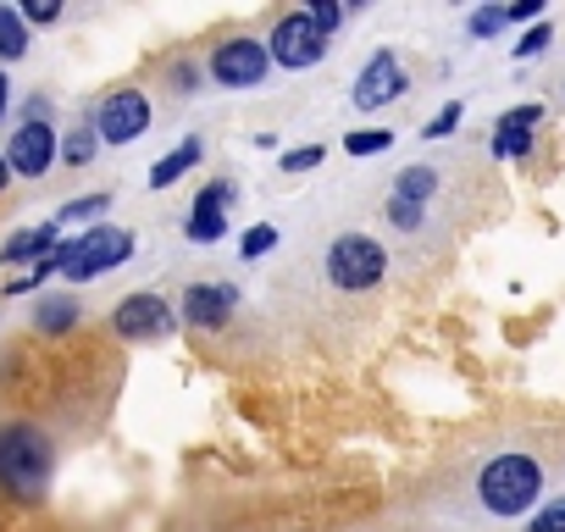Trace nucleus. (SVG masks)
<instances>
[{
	"instance_id": "31",
	"label": "nucleus",
	"mask_w": 565,
	"mask_h": 532,
	"mask_svg": "<svg viewBox=\"0 0 565 532\" xmlns=\"http://www.w3.org/2000/svg\"><path fill=\"white\" fill-rule=\"evenodd\" d=\"M504 18L510 23H532V18H543V0H521V7H510Z\"/></svg>"
},
{
	"instance_id": "28",
	"label": "nucleus",
	"mask_w": 565,
	"mask_h": 532,
	"mask_svg": "<svg viewBox=\"0 0 565 532\" xmlns=\"http://www.w3.org/2000/svg\"><path fill=\"white\" fill-rule=\"evenodd\" d=\"M56 18H62L56 0H29V7H23V23H56Z\"/></svg>"
},
{
	"instance_id": "1",
	"label": "nucleus",
	"mask_w": 565,
	"mask_h": 532,
	"mask_svg": "<svg viewBox=\"0 0 565 532\" xmlns=\"http://www.w3.org/2000/svg\"><path fill=\"white\" fill-rule=\"evenodd\" d=\"M51 466H56V449L40 427H29V422L0 427V488L7 493L40 499L51 488Z\"/></svg>"
},
{
	"instance_id": "30",
	"label": "nucleus",
	"mask_w": 565,
	"mask_h": 532,
	"mask_svg": "<svg viewBox=\"0 0 565 532\" xmlns=\"http://www.w3.org/2000/svg\"><path fill=\"white\" fill-rule=\"evenodd\" d=\"M317 161H322V150L306 145V150H289V156H282V172H306V167H317Z\"/></svg>"
},
{
	"instance_id": "29",
	"label": "nucleus",
	"mask_w": 565,
	"mask_h": 532,
	"mask_svg": "<svg viewBox=\"0 0 565 532\" xmlns=\"http://www.w3.org/2000/svg\"><path fill=\"white\" fill-rule=\"evenodd\" d=\"M548 40H554L548 29H532V34L515 45V62H526V56H543V51H548Z\"/></svg>"
},
{
	"instance_id": "19",
	"label": "nucleus",
	"mask_w": 565,
	"mask_h": 532,
	"mask_svg": "<svg viewBox=\"0 0 565 532\" xmlns=\"http://www.w3.org/2000/svg\"><path fill=\"white\" fill-rule=\"evenodd\" d=\"M34 322H40V328H45V333H67V328H73V322H78V306H73V300H45V306H40V317H34Z\"/></svg>"
},
{
	"instance_id": "23",
	"label": "nucleus",
	"mask_w": 565,
	"mask_h": 532,
	"mask_svg": "<svg viewBox=\"0 0 565 532\" xmlns=\"http://www.w3.org/2000/svg\"><path fill=\"white\" fill-rule=\"evenodd\" d=\"M306 18H311V23H317V29L333 40V29L344 23V7H333V0H311V7H306Z\"/></svg>"
},
{
	"instance_id": "14",
	"label": "nucleus",
	"mask_w": 565,
	"mask_h": 532,
	"mask_svg": "<svg viewBox=\"0 0 565 532\" xmlns=\"http://www.w3.org/2000/svg\"><path fill=\"white\" fill-rule=\"evenodd\" d=\"M56 222H45V227H29V233H12L7 244H0V260H23V255H34V260H45V255H56L62 244H56Z\"/></svg>"
},
{
	"instance_id": "12",
	"label": "nucleus",
	"mask_w": 565,
	"mask_h": 532,
	"mask_svg": "<svg viewBox=\"0 0 565 532\" xmlns=\"http://www.w3.org/2000/svg\"><path fill=\"white\" fill-rule=\"evenodd\" d=\"M178 311H183V322H194V328H227V317H233V289H216V284H189Z\"/></svg>"
},
{
	"instance_id": "25",
	"label": "nucleus",
	"mask_w": 565,
	"mask_h": 532,
	"mask_svg": "<svg viewBox=\"0 0 565 532\" xmlns=\"http://www.w3.org/2000/svg\"><path fill=\"white\" fill-rule=\"evenodd\" d=\"M526 532H565V499H554V504H543L532 521H526Z\"/></svg>"
},
{
	"instance_id": "8",
	"label": "nucleus",
	"mask_w": 565,
	"mask_h": 532,
	"mask_svg": "<svg viewBox=\"0 0 565 532\" xmlns=\"http://www.w3.org/2000/svg\"><path fill=\"white\" fill-rule=\"evenodd\" d=\"M7 161H12V172H18V178H45V172H51V161H56V128H51L45 117H29V123L12 134Z\"/></svg>"
},
{
	"instance_id": "20",
	"label": "nucleus",
	"mask_w": 565,
	"mask_h": 532,
	"mask_svg": "<svg viewBox=\"0 0 565 532\" xmlns=\"http://www.w3.org/2000/svg\"><path fill=\"white\" fill-rule=\"evenodd\" d=\"M388 145H394V134H388V128H361V134H350V139H344V150H350V156H377V150H388Z\"/></svg>"
},
{
	"instance_id": "24",
	"label": "nucleus",
	"mask_w": 565,
	"mask_h": 532,
	"mask_svg": "<svg viewBox=\"0 0 565 532\" xmlns=\"http://www.w3.org/2000/svg\"><path fill=\"white\" fill-rule=\"evenodd\" d=\"M422 211H427V205H405V200L388 194V222H394L399 233H416V227H422Z\"/></svg>"
},
{
	"instance_id": "2",
	"label": "nucleus",
	"mask_w": 565,
	"mask_h": 532,
	"mask_svg": "<svg viewBox=\"0 0 565 532\" xmlns=\"http://www.w3.org/2000/svg\"><path fill=\"white\" fill-rule=\"evenodd\" d=\"M537 493H543V466H537L532 455H499V460H488L482 477H477L482 510H488V515H504V521L526 515V510L537 504Z\"/></svg>"
},
{
	"instance_id": "21",
	"label": "nucleus",
	"mask_w": 565,
	"mask_h": 532,
	"mask_svg": "<svg viewBox=\"0 0 565 532\" xmlns=\"http://www.w3.org/2000/svg\"><path fill=\"white\" fill-rule=\"evenodd\" d=\"M460 117H466V106H460V100H449V106H444V111H438V117L422 128V139H449V134L460 128Z\"/></svg>"
},
{
	"instance_id": "22",
	"label": "nucleus",
	"mask_w": 565,
	"mask_h": 532,
	"mask_svg": "<svg viewBox=\"0 0 565 532\" xmlns=\"http://www.w3.org/2000/svg\"><path fill=\"white\" fill-rule=\"evenodd\" d=\"M106 205H111V194H89V200H73V205H62V211H56V227H62V222H84V216H100Z\"/></svg>"
},
{
	"instance_id": "26",
	"label": "nucleus",
	"mask_w": 565,
	"mask_h": 532,
	"mask_svg": "<svg viewBox=\"0 0 565 532\" xmlns=\"http://www.w3.org/2000/svg\"><path fill=\"white\" fill-rule=\"evenodd\" d=\"M504 23H510V18H504V12H493V7H482V12H471V18H466V29H471L477 40H488V34H499Z\"/></svg>"
},
{
	"instance_id": "4",
	"label": "nucleus",
	"mask_w": 565,
	"mask_h": 532,
	"mask_svg": "<svg viewBox=\"0 0 565 532\" xmlns=\"http://www.w3.org/2000/svg\"><path fill=\"white\" fill-rule=\"evenodd\" d=\"M383 273H388V249L372 233H339L328 244V284L333 289L361 295V289H377Z\"/></svg>"
},
{
	"instance_id": "13",
	"label": "nucleus",
	"mask_w": 565,
	"mask_h": 532,
	"mask_svg": "<svg viewBox=\"0 0 565 532\" xmlns=\"http://www.w3.org/2000/svg\"><path fill=\"white\" fill-rule=\"evenodd\" d=\"M537 123H543V106H532V100L515 106V111H504L499 128H493V156H504V161L521 156V150L532 145V128H537Z\"/></svg>"
},
{
	"instance_id": "5",
	"label": "nucleus",
	"mask_w": 565,
	"mask_h": 532,
	"mask_svg": "<svg viewBox=\"0 0 565 532\" xmlns=\"http://www.w3.org/2000/svg\"><path fill=\"white\" fill-rule=\"evenodd\" d=\"M328 34L306 18V12H289V18H277V29H271V40H266V51H271V62L277 67H317L322 56H328Z\"/></svg>"
},
{
	"instance_id": "33",
	"label": "nucleus",
	"mask_w": 565,
	"mask_h": 532,
	"mask_svg": "<svg viewBox=\"0 0 565 532\" xmlns=\"http://www.w3.org/2000/svg\"><path fill=\"white\" fill-rule=\"evenodd\" d=\"M7 183H12V161H7V156H0V189H7Z\"/></svg>"
},
{
	"instance_id": "17",
	"label": "nucleus",
	"mask_w": 565,
	"mask_h": 532,
	"mask_svg": "<svg viewBox=\"0 0 565 532\" xmlns=\"http://www.w3.org/2000/svg\"><path fill=\"white\" fill-rule=\"evenodd\" d=\"M23 56H29V23L23 12L0 7V62H23Z\"/></svg>"
},
{
	"instance_id": "27",
	"label": "nucleus",
	"mask_w": 565,
	"mask_h": 532,
	"mask_svg": "<svg viewBox=\"0 0 565 532\" xmlns=\"http://www.w3.org/2000/svg\"><path fill=\"white\" fill-rule=\"evenodd\" d=\"M271 244H277V227H249L238 249H244V260H255V255H266Z\"/></svg>"
},
{
	"instance_id": "10",
	"label": "nucleus",
	"mask_w": 565,
	"mask_h": 532,
	"mask_svg": "<svg viewBox=\"0 0 565 532\" xmlns=\"http://www.w3.org/2000/svg\"><path fill=\"white\" fill-rule=\"evenodd\" d=\"M117 333L122 339H134V344H145V339H167L172 333V306L161 300V295H128L122 306H117Z\"/></svg>"
},
{
	"instance_id": "11",
	"label": "nucleus",
	"mask_w": 565,
	"mask_h": 532,
	"mask_svg": "<svg viewBox=\"0 0 565 532\" xmlns=\"http://www.w3.org/2000/svg\"><path fill=\"white\" fill-rule=\"evenodd\" d=\"M227 205H233V183H205L194 211H189V222H183L189 244H216L227 233Z\"/></svg>"
},
{
	"instance_id": "7",
	"label": "nucleus",
	"mask_w": 565,
	"mask_h": 532,
	"mask_svg": "<svg viewBox=\"0 0 565 532\" xmlns=\"http://www.w3.org/2000/svg\"><path fill=\"white\" fill-rule=\"evenodd\" d=\"M145 128H150V100H145V89H111V95L100 100V111H95V134H100L106 145H134V139H145Z\"/></svg>"
},
{
	"instance_id": "16",
	"label": "nucleus",
	"mask_w": 565,
	"mask_h": 532,
	"mask_svg": "<svg viewBox=\"0 0 565 532\" xmlns=\"http://www.w3.org/2000/svg\"><path fill=\"white\" fill-rule=\"evenodd\" d=\"M433 194H438V172L433 167H405L394 178V200H405V205H427Z\"/></svg>"
},
{
	"instance_id": "3",
	"label": "nucleus",
	"mask_w": 565,
	"mask_h": 532,
	"mask_svg": "<svg viewBox=\"0 0 565 532\" xmlns=\"http://www.w3.org/2000/svg\"><path fill=\"white\" fill-rule=\"evenodd\" d=\"M128 255H134V233L106 222V227H89V233H78L73 244L56 249V273L73 278V284H89V278L111 273V266H122Z\"/></svg>"
},
{
	"instance_id": "6",
	"label": "nucleus",
	"mask_w": 565,
	"mask_h": 532,
	"mask_svg": "<svg viewBox=\"0 0 565 532\" xmlns=\"http://www.w3.org/2000/svg\"><path fill=\"white\" fill-rule=\"evenodd\" d=\"M266 67H271V51L260 40H249V34H233V40H222L211 51V78L222 89H255L266 78Z\"/></svg>"
},
{
	"instance_id": "32",
	"label": "nucleus",
	"mask_w": 565,
	"mask_h": 532,
	"mask_svg": "<svg viewBox=\"0 0 565 532\" xmlns=\"http://www.w3.org/2000/svg\"><path fill=\"white\" fill-rule=\"evenodd\" d=\"M7 100H12V84H7V73H0V117H7Z\"/></svg>"
},
{
	"instance_id": "18",
	"label": "nucleus",
	"mask_w": 565,
	"mask_h": 532,
	"mask_svg": "<svg viewBox=\"0 0 565 532\" xmlns=\"http://www.w3.org/2000/svg\"><path fill=\"white\" fill-rule=\"evenodd\" d=\"M95 150H100V134H95V123H89V128H73V134H67L62 161H67V167H89V161H95Z\"/></svg>"
},
{
	"instance_id": "15",
	"label": "nucleus",
	"mask_w": 565,
	"mask_h": 532,
	"mask_svg": "<svg viewBox=\"0 0 565 532\" xmlns=\"http://www.w3.org/2000/svg\"><path fill=\"white\" fill-rule=\"evenodd\" d=\"M194 161H200V139H183L172 156H161V161L150 167V189H172V183H178V178H183Z\"/></svg>"
},
{
	"instance_id": "9",
	"label": "nucleus",
	"mask_w": 565,
	"mask_h": 532,
	"mask_svg": "<svg viewBox=\"0 0 565 532\" xmlns=\"http://www.w3.org/2000/svg\"><path fill=\"white\" fill-rule=\"evenodd\" d=\"M411 89V78H405V67L394 62V51H377L366 67H361V78H355V106L361 111H377V106H388L394 95H405Z\"/></svg>"
}]
</instances>
